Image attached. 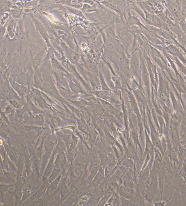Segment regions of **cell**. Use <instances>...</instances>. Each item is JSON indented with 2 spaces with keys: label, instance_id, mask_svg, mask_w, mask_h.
Wrapping results in <instances>:
<instances>
[{
  "label": "cell",
  "instance_id": "1",
  "mask_svg": "<svg viewBox=\"0 0 186 206\" xmlns=\"http://www.w3.org/2000/svg\"><path fill=\"white\" fill-rule=\"evenodd\" d=\"M172 2V4L170 5V10L174 13V15H175L177 16H178L180 14V5L178 4V2Z\"/></svg>",
  "mask_w": 186,
  "mask_h": 206
},
{
  "label": "cell",
  "instance_id": "2",
  "mask_svg": "<svg viewBox=\"0 0 186 206\" xmlns=\"http://www.w3.org/2000/svg\"><path fill=\"white\" fill-rule=\"evenodd\" d=\"M34 80L35 83L36 85H41L43 81H42V78L41 75V73L39 70H37V72L35 73L34 75Z\"/></svg>",
  "mask_w": 186,
  "mask_h": 206
},
{
  "label": "cell",
  "instance_id": "3",
  "mask_svg": "<svg viewBox=\"0 0 186 206\" xmlns=\"http://www.w3.org/2000/svg\"><path fill=\"white\" fill-rule=\"evenodd\" d=\"M42 60V54L38 53L37 56L35 57L34 58V65L36 67L38 66L39 64H40V62H41Z\"/></svg>",
  "mask_w": 186,
  "mask_h": 206
},
{
  "label": "cell",
  "instance_id": "4",
  "mask_svg": "<svg viewBox=\"0 0 186 206\" xmlns=\"http://www.w3.org/2000/svg\"><path fill=\"white\" fill-rule=\"evenodd\" d=\"M52 168H53V161L51 160L50 161V163H49L48 166L47 168H46V172H45V174H44L45 176H49V174H50V172L52 171Z\"/></svg>",
  "mask_w": 186,
  "mask_h": 206
},
{
  "label": "cell",
  "instance_id": "5",
  "mask_svg": "<svg viewBox=\"0 0 186 206\" xmlns=\"http://www.w3.org/2000/svg\"><path fill=\"white\" fill-rule=\"evenodd\" d=\"M64 157H65V156H64L63 153H61V154H59V155L58 156L57 158V160L56 161V163L58 165V166H59V165H61L63 162Z\"/></svg>",
  "mask_w": 186,
  "mask_h": 206
},
{
  "label": "cell",
  "instance_id": "6",
  "mask_svg": "<svg viewBox=\"0 0 186 206\" xmlns=\"http://www.w3.org/2000/svg\"><path fill=\"white\" fill-rule=\"evenodd\" d=\"M70 86L71 89L73 90L74 92H80V91L78 86L75 83L72 82V81H70Z\"/></svg>",
  "mask_w": 186,
  "mask_h": 206
},
{
  "label": "cell",
  "instance_id": "7",
  "mask_svg": "<svg viewBox=\"0 0 186 206\" xmlns=\"http://www.w3.org/2000/svg\"><path fill=\"white\" fill-rule=\"evenodd\" d=\"M105 46H106V47H107V48L109 51H113L114 50V49H115V46H114V44H113V43H112V42L110 41L107 42V43L105 44Z\"/></svg>",
  "mask_w": 186,
  "mask_h": 206
},
{
  "label": "cell",
  "instance_id": "8",
  "mask_svg": "<svg viewBox=\"0 0 186 206\" xmlns=\"http://www.w3.org/2000/svg\"><path fill=\"white\" fill-rule=\"evenodd\" d=\"M59 178H60L59 177L58 179H57L56 181H54V182L52 184L51 186H50V188H49V190H50V191H52H52L56 189V186H57V185L58 182Z\"/></svg>",
  "mask_w": 186,
  "mask_h": 206
},
{
  "label": "cell",
  "instance_id": "9",
  "mask_svg": "<svg viewBox=\"0 0 186 206\" xmlns=\"http://www.w3.org/2000/svg\"><path fill=\"white\" fill-rule=\"evenodd\" d=\"M9 94V90L7 87H4L2 89V93H1V95H2V97H5L6 96H7Z\"/></svg>",
  "mask_w": 186,
  "mask_h": 206
},
{
  "label": "cell",
  "instance_id": "10",
  "mask_svg": "<svg viewBox=\"0 0 186 206\" xmlns=\"http://www.w3.org/2000/svg\"><path fill=\"white\" fill-rule=\"evenodd\" d=\"M20 39L21 41L24 43H27L28 42V37L25 34H21L20 36Z\"/></svg>",
  "mask_w": 186,
  "mask_h": 206
},
{
  "label": "cell",
  "instance_id": "11",
  "mask_svg": "<svg viewBox=\"0 0 186 206\" xmlns=\"http://www.w3.org/2000/svg\"><path fill=\"white\" fill-rule=\"evenodd\" d=\"M74 175L75 177L78 178L80 176V171L78 170V168H75L74 170Z\"/></svg>",
  "mask_w": 186,
  "mask_h": 206
},
{
  "label": "cell",
  "instance_id": "12",
  "mask_svg": "<svg viewBox=\"0 0 186 206\" xmlns=\"http://www.w3.org/2000/svg\"><path fill=\"white\" fill-rule=\"evenodd\" d=\"M11 103H12L13 106H15V107H19V103L16 101H11Z\"/></svg>",
  "mask_w": 186,
  "mask_h": 206
}]
</instances>
